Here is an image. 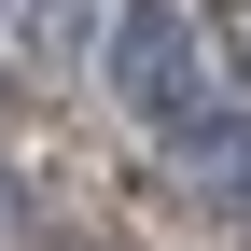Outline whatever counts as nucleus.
I'll return each instance as SVG.
<instances>
[{"mask_svg":"<svg viewBox=\"0 0 251 251\" xmlns=\"http://www.w3.org/2000/svg\"><path fill=\"white\" fill-rule=\"evenodd\" d=\"M98 84H112V112L140 126V140H196V126L224 112V84H209V28L181 14V0H112Z\"/></svg>","mask_w":251,"mask_h":251,"instance_id":"nucleus-1","label":"nucleus"},{"mask_svg":"<svg viewBox=\"0 0 251 251\" xmlns=\"http://www.w3.org/2000/svg\"><path fill=\"white\" fill-rule=\"evenodd\" d=\"M0 14H14V0H0Z\"/></svg>","mask_w":251,"mask_h":251,"instance_id":"nucleus-3","label":"nucleus"},{"mask_svg":"<svg viewBox=\"0 0 251 251\" xmlns=\"http://www.w3.org/2000/svg\"><path fill=\"white\" fill-rule=\"evenodd\" d=\"M168 168L196 181L209 209H237V224H251V112H209L196 140H168Z\"/></svg>","mask_w":251,"mask_h":251,"instance_id":"nucleus-2","label":"nucleus"}]
</instances>
